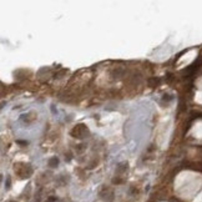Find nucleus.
I'll use <instances>...</instances> for the list:
<instances>
[{
  "mask_svg": "<svg viewBox=\"0 0 202 202\" xmlns=\"http://www.w3.org/2000/svg\"><path fill=\"white\" fill-rule=\"evenodd\" d=\"M70 133H71V136H73V137L84 139V137H87V136L90 135V131H89V129L84 124H79V125L75 126L73 130H71Z\"/></svg>",
  "mask_w": 202,
  "mask_h": 202,
  "instance_id": "1",
  "label": "nucleus"
},
{
  "mask_svg": "<svg viewBox=\"0 0 202 202\" xmlns=\"http://www.w3.org/2000/svg\"><path fill=\"white\" fill-rule=\"evenodd\" d=\"M100 197L104 202H112L115 198L114 191L109 187H102V190L100 191Z\"/></svg>",
  "mask_w": 202,
  "mask_h": 202,
  "instance_id": "2",
  "label": "nucleus"
},
{
  "mask_svg": "<svg viewBox=\"0 0 202 202\" xmlns=\"http://www.w3.org/2000/svg\"><path fill=\"white\" fill-rule=\"evenodd\" d=\"M18 173L20 175L21 179H26V177H30L33 173V169L30 167V165H23V170L18 171Z\"/></svg>",
  "mask_w": 202,
  "mask_h": 202,
  "instance_id": "3",
  "label": "nucleus"
},
{
  "mask_svg": "<svg viewBox=\"0 0 202 202\" xmlns=\"http://www.w3.org/2000/svg\"><path fill=\"white\" fill-rule=\"evenodd\" d=\"M129 169V163L127 162H121V163H119L117 167H116V175H122V173H125L126 171H127Z\"/></svg>",
  "mask_w": 202,
  "mask_h": 202,
  "instance_id": "4",
  "label": "nucleus"
},
{
  "mask_svg": "<svg viewBox=\"0 0 202 202\" xmlns=\"http://www.w3.org/2000/svg\"><path fill=\"white\" fill-rule=\"evenodd\" d=\"M159 84H160V79H157V77H150L149 79V86L155 87Z\"/></svg>",
  "mask_w": 202,
  "mask_h": 202,
  "instance_id": "5",
  "label": "nucleus"
},
{
  "mask_svg": "<svg viewBox=\"0 0 202 202\" xmlns=\"http://www.w3.org/2000/svg\"><path fill=\"white\" fill-rule=\"evenodd\" d=\"M57 165H59V159L57 157H51V159L49 160V166L50 167H56Z\"/></svg>",
  "mask_w": 202,
  "mask_h": 202,
  "instance_id": "6",
  "label": "nucleus"
},
{
  "mask_svg": "<svg viewBox=\"0 0 202 202\" xmlns=\"http://www.w3.org/2000/svg\"><path fill=\"white\" fill-rule=\"evenodd\" d=\"M10 187H11V179H10V176H6V180H5V188H6V190H9Z\"/></svg>",
  "mask_w": 202,
  "mask_h": 202,
  "instance_id": "7",
  "label": "nucleus"
},
{
  "mask_svg": "<svg viewBox=\"0 0 202 202\" xmlns=\"http://www.w3.org/2000/svg\"><path fill=\"white\" fill-rule=\"evenodd\" d=\"M172 99H173V96H171V95H163L162 100H163V101H171Z\"/></svg>",
  "mask_w": 202,
  "mask_h": 202,
  "instance_id": "8",
  "label": "nucleus"
},
{
  "mask_svg": "<svg viewBox=\"0 0 202 202\" xmlns=\"http://www.w3.org/2000/svg\"><path fill=\"white\" fill-rule=\"evenodd\" d=\"M56 201V197H49V200H47V202H55Z\"/></svg>",
  "mask_w": 202,
  "mask_h": 202,
  "instance_id": "9",
  "label": "nucleus"
},
{
  "mask_svg": "<svg viewBox=\"0 0 202 202\" xmlns=\"http://www.w3.org/2000/svg\"><path fill=\"white\" fill-rule=\"evenodd\" d=\"M10 202H15V201H10Z\"/></svg>",
  "mask_w": 202,
  "mask_h": 202,
  "instance_id": "10",
  "label": "nucleus"
}]
</instances>
